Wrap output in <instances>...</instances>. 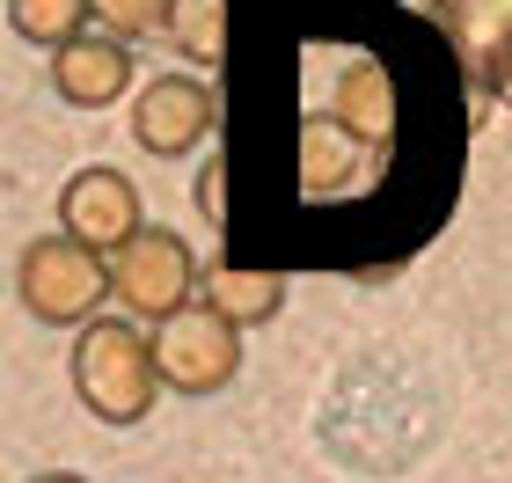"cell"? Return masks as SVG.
I'll use <instances>...</instances> for the list:
<instances>
[{
	"label": "cell",
	"mask_w": 512,
	"mask_h": 483,
	"mask_svg": "<svg viewBox=\"0 0 512 483\" xmlns=\"http://www.w3.org/2000/svg\"><path fill=\"white\" fill-rule=\"evenodd\" d=\"M74 396L96 425H139L161 403V366H154V330H139L132 315H96L74 330Z\"/></svg>",
	"instance_id": "obj_1"
},
{
	"label": "cell",
	"mask_w": 512,
	"mask_h": 483,
	"mask_svg": "<svg viewBox=\"0 0 512 483\" xmlns=\"http://www.w3.org/2000/svg\"><path fill=\"white\" fill-rule=\"evenodd\" d=\"M15 293L44 330H88V322L103 315V301H118V293H110V257L81 249L74 235H37L22 249Z\"/></svg>",
	"instance_id": "obj_2"
},
{
	"label": "cell",
	"mask_w": 512,
	"mask_h": 483,
	"mask_svg": "<svg viewBox=\"0 0 512 483\" xmlns=\"http://www.w3.org/2000/svg\"><path fill=\"white\" fill-rule=\"evenodd\" d=\"M198 286H205V271L191 257V242L176 235V227H139V235L110 257V293H118V308L132 322H169L198 301Z\"/></svg>",
	"instance_id": "obj_3"
},
{
	"label": "cell",
	"mask_w": 512,
	"mask_h": 483,
	"mask_svg": "<svg viewBox=\"0 0 512 483\" xmlns=\"http://www.w3.org/2000/svg\"><path fill=\"white\" fill-rule=\"evenodd\" d=\"M154 366H161V388H176V396H220L242 374V330L220 308L191 301L154 330Z\"/></svg>",
	"instance_id": "obj_4"
},
{
	"label": "cell",
	"mask_w": 512,
	"mask_h": 483,
	"mask_svg": "<svg viewBox=\"0 0 512 483\" xmlns=\"http://www.w3.org/2000/svg\"><path fill=\"white\" fill-rule=\"evenodd\" d=\"M139 227H147V213H139V183L125 169L88 161V169L66 176V191H59V235H74L81 249H96V257H118Z\"/></svg>",
	"instance_id": "obj_5"
},
{
	"label": "cell",
	"mask_w": 512,
	"mask_h": 483,
	"mask_svg": "<svg viewBox=\"0 0 512 483\" xmlns=\"http://www.w3.org/2000/svg\"><path fill=\"white\" fill-rule=\"evenodd\" d=\"M213 118H220V96L198 74H154L139 88V103H132V140L154 161H183V154L205 147Z\"/></svg>",
	"instance_id": "obj_6"
},
{
	"label": "cell",
	"mask_w": 512,
	"mask_h": 483,
	"mask_svg": "<svg viewBox=\"0 0 512 483\" xmlns=\"http://www.w3.org/2000/svg\"><path fill=\"white\" fill-rule=\"evenodd\" d=\"M132 88V44L110 37V30H88L74 37L66 52H52V96L74 103V110H110Z\"/></svg>",
	"instance_id": "obj_7"
},
{
	"label": "cell",
	"mask_w": 512,
	"mask_h": 483,
	"mask_svg": "<svg viewBox=\"0 0 512 483\" xmlns=\"http://www.w3.org/2000/svg\"><path fill=\"white\" fill-rule=\"evenodd\" d=\"M330 118H337V132H352L359 147H388L395 140V88H388V66L381 59H352L337 74Z\"/></svg>",
	"instance_id": "obj_8"
},
{
	"label": "cell",
	"mask_w": 512,
	"mask_h": 483,
	"mask_svg": "<svg viewBox=\"0 0 512 483\" xmlns=\"http://www.w3.org/2000/svg\"><path fill=\"white\" fill-rule=\"evenodd\" d=\"M447 37L469 74L491 81L498 59L512 52V0H447Z\"/></svg>",
	"instance_id": "obj_9"
},
{
	"label": "cell",
	"mask_w": 512,
	"mask_h": 483,
	"mask_svg": "<svg viewBox=\"0 0 512 483\" xmlns=\"http://www.w3.org/2000/svg\"><path fill=\"white\" fill-rule=\"evenodd\" d=\"M198 301L220 308L235 330H264V322L286 308V286H278L271 271H249V264H213L205 286H198Z\"/></svg>",
	"instance_id": "obj_10"
},
{
	"label": "cell",
	"mask_w": 512,
	"mask_h": 483,
	"mask_svg": "<svg viewBox=\"0 0 512 483\" xmlns=\"http://www.w3.org/2000/svg\"><path fill=\"white\" fill-rule=\"evenodd\" d=\"M88 15H96V0H8V30L44 52H66L74 37H88Z\"/></svg>",
	"instance_id": "obj_11"
},
{
	"label": "cell",
	"mask_w": 512,
	"mask_h": 483,
	"mask_svg": "<svg viewBox=\"0 0 512 483\" xmlns=\"http://www.w3.org/2000/svg\"><path fill=\"white\" fill-rule=\"evenodd\" d=\"M169 44L191 66L227 59V0H169Z\"/></svg>",
	"instance_id": "obj_12"
},
{
	"label": "cell",
	"mask_w": 512,
	"mask_h": 483,
	"mask_svg": "<svg viewBox=\"0 0 512 483\" xmlns=\"http://www.w3.org/2000/svg\"><path fill=\"white\" fill-rule=\"evenodd\" d=\"M96 22L110 37H154V30H169V0H96Z\"/></svg>",
	"instance_id": "obj_13"
},
{
	"label": "cell",
	"mask_w": 512,
	"mask_h": 483,
	"mask_svg": "<svg viewBox=\"0 0 512 483\" xmlns=\"http://www.w3.org/2000/svg\"><path fill=\"white\" fill-rule=\"evenodd\" d=\"M198 213L213 220V227L227 220V176H220V154H213V161L198 169Z\"/></svg>",
	"instance_id": "obj_14"
},
{
	"label": "cell",
	"mask_w": 512,
	"mask_h": 483,
	"mask_svg": "<svg viewBox=\"0 0 512 483\" xmlns=\"http://www.w3.org/2000/svg\"><path fill=\"white\" fill-rule=\"evenodd\" d=\"M491 96H498V103H505V110H512V52H505V59H498V74H491Z\"/></svg>",
	"instance_id": "obj_15"
},
{
	"label": "cell",
	"mask_w": 512,
	"mask_h": 483,
	"mask_svg": "<svg viewBox=\"0 0 512 483\" xmlns=\"http://www.w3.org/2000/svg\"><path fill=\"white\" fill-rule=\"evenodd\" d=\"M30 483H88V476H74V469H44V476H30Z\"/></svg>",
	"instance_id": "obj_16"
}]
</instances>
